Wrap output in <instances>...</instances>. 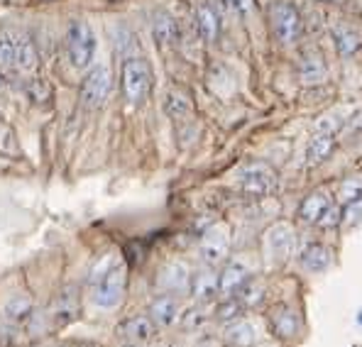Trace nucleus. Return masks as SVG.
<instances>
[{
    "mask_svg": "<svg viewBox=\"0 0 362 347\" xmlns=\"http://www.w3.org/2000/svg\"><path fill=\"white\" fill-rule=\"evenodd\" d=\"M122 95L127 103L140 105L152 90V69L142 57H127L120 73Z\"/></svg>",
    "mask_w": 362,
    "mask_h": 347,
    "instance_id": "1",
    "label": "nucleus"
},
{
    "mask_svg": "<svg viewBox=\"0 0 362 347\" xmlns=\"http://www.w3.org/2000/svg\"><path fill=\"white\" fill-rule=\"evenodd\" d=\"M269 28L281 45H296L303 35L301 13L289 3V0H274L267 10Z\"/></svg>",
    "mask_w": 362,
    "mask_h": 347,
    "instance_id": "2",
    "label": "nucleus"
},
{
    "mask_svg": "<svg viewBox=\"0 0 362 347\" xmlns=\"http://www.w3.org/2000/svg\"><path fill=\"white\" fill-rule=\"evenodd\" d=\"M66 49L69 59L76 69H88L95 57V35L88 23L71 20L66 30Z\"/></svg>",
    "mask_w": 362,
    "mask_h": 347,
    "instance_id": "3",
    "label": "nucleus"
},
{
    "mask_svg": "<svg viewBox=\"0 0 362 347\" xmlns=\"http://www.w3.org/2000/svg\"><path fill=\"white\" fill-rule=\"evenodd\" d=\"M127 286V269L125 264H115L110 271H105L93 284V303L98 308H115L125 296Z\"/></svg>",
    "mask_w": 362,
    "mask_h": 347,
    "instance_id": "4",
    "label": "nucleus"
},
{
    "mask_svg": "<svg viewBox=\"0 0 362 347\" xmlns=\"http://www.w3.org/2000/svg\"><path fill=\"white\" fill-rule=\"evenodd\" d=\"M240 189L252 199H264L276 189V172L262 162L247 164L240 172Z\"/></svg>",
    "mask_w": 362,
    "mask_h": 347,
    "instance_id": "5",
    "label": "nucleus"
},
{
    "mask_svg": "<svg viewBox=\"0 0 362 347\" xmlns=\"http://www.w3.org/2000/svg\"><path fill=\"white\" fill-rule=\"evenodd\" d=\"M113 88V76L108 66H93L81 83V100L86 108H100Z\"/></svg>",
    "mask_w": 362,
    "mask_h": 347,
    "instance_id": "6",
    "label": "nucleus"
},
{
    "mask_svg": "<svg viewBox=\"0 0 362 347\" xmlns=\"http://www.w3.org/2000/svg\"><path fill=\"white\" fill-rule=\"evenodd\" d=\"M199 252L204 261L209 264H218L228 257L230 252V230L226 225H213L209 233L201 237V245H199Z\"/></svg>",
    "mask_w": 362,
    "mask_h": 347,
    "instance_id": "7",
    "label": "nucleus"
},
{
    "mask_svg": "<svg viewBox=\"0 0 362 347\" xmlns=\"http://www.w3.org/2000/svg\"><path fill=\"white\" fill-rule=\"evenodd\" d=\"M76 316H78V291L74 289V286H66V289H62L54 296V301H52L49 320L57 328H62V325L76 320Z\"/></svg>",
    "mask_w": 362,
    "mask_h": 347,
    "instance_id": "8",
    "label": "nucleus"
},
{
    "mask_svg": "<svg viewBox=\"0 0 362 347\" xmlns=\"http://www.w3.org/2000/svg\"><path fill=\"white\" fill-rule=\"evenodd\" d=\"M189 284H191L189 269H186V264H181V261H167V264L157 271V286L167 293L184 291Z\"/></svg>",
    "mask_w": 362,
    "mask_h": 347,
    "instance_id": "9",
    "label": "nucleus"
},
{
    "mask_svg": "<svg viewBox=\"0 0 362 347\" xmlns=\"http://www.w3.org/2000/svg\"><path fill=\"white\" fill-rule=\"evenodd\" d=\"M294 245H296V235L291 230L289 225H284V223H279V225L269 228L267 233V247L272 252V257L284 261L291 257V252H294Z\"/></svg>",
    "mask_w": 362,
    "mask_h": 347,
    "instance_id": "10",
    "label": "nucleus"
},
{
    "mask_svg": "<svg viewBox=\"0 0 362 347\" xmlns=\"http://www.w3.org/2000/svg\"><path fill=\"white\" fill-rule=\"evenodd\" d=\"M269 328L279 340H291L299 333V318L289 306L279 303V306H274L269 311Z\"/></svg>",
    "mask_w": 362,
    "mask_h": 347,
    "instance_id": "11",
    "label": "nucleus"
},
{
    "mask_svg": "<svg viewBox=\"0 0 362 347\" xmlns=\"http://www.w3.org/2000/svg\"><path fill=\"white\" fill-rule=\"evenodd\" d=\"M331 196H328V191H313V194H308L303 203L299 206V220L303 225H318V220L323 218V213L331 208Z\"/></svg>",
    "mask_w": 362,
    "mask_h": 347,
    "instance_id": "12",
    "label": "nucleus"
},
{
    "mask_svg": "<svg viewBox=\"0 0 362 347\" xmlns=\"http://www.w3.org/2000/svg\"><path fill=\"white\" fill-rule=\"evenodd\" d=\"M154 330H157V323L150 316H130L118 325V333L130 343H147L154 338Z\"/></svg>",
    "mask_w": 362,
    "mask_h": 347,
    "instance_id": "13",
    "label": "nucleus"
},
{
    "mask_svg": "<svg viewBox=\"0 0 362 347\" xmlns=\"http://www.w3.org/2000/svg\"><path fill=\"white\" fill-rule=\"evenodd\" d=\"M328 78V64L323 54L318 52H308L299 64V81L303 86H318Z\"/></svg>",
    "mask_w": 362,
    "mask_h": 347,
    "instance_id": "14",
    "label": "nucleus"
},
{
    "mask_svg": "<svg viewBox=\"0 0 362 347\" xmlns=\"http://www.w3.org/2000/svg\"><path fill=\"white\" fill-rule=\"evenodd\" d=\"M189 289H191V296L199 303H211L213 298L221 293V281H218V276L213 274L211 269H201L191 276Z\"/></svg>",
    "mask_w": 362,
    "mask_h": 347,
    "instance_id": "15",
    "label": "nucleus"
},
{
    "mask_svg": "<svg viewBox=\"0 0 362 347\" xmlns=\"http://www.w3.org/2000/svg\"><path fill=\"white\" fill-rule=\"evenodd\" d=\"M150 318L157 325H162V328L174 325V323H177V318H179V301L174 296H169V293L157 296L150 303Z\"/></svg>",
    "mask_w": 362,
    "mask_h": 347,
    "instance_id": "16",
    "label": "nucleus"
},
{
    "mask_svg": "<svg viewBox=\"0 0 362 347\" xmlns=\"http://www.w3.org/2000/svg\"><path fill=\"white\" fill-rule=\"evenodd\" d=\"M299 261H301L303 269H308V271H323V269H328V266H331L333 254H331V249H328L326 245L311 242V245H306V247L301 249Z\"/></svg>",
    "mask_w": 362,
    "mask_h": 347,
    "instance_id": "17",
    "label": "nucleus"
},
{
    "mask_svg": "<svg viewBox=\"0 0 362 347\" xmlns=\"http://www.w3.org/2000/svg\"><path fill=\"white\" fill-rule=\"evenodd\" d=\"M152 37L159 47H172L179 40V25L169 13H157L152 20Z\"/></svg>",
    "mask_w": 362,
    "mask_h": 347,
    "instance_id": "18",
    "label": "nucleus"
},
{
    "mask_svg": "<svg viewBox=\"0 0 362 347\" xmlns=\"http://www.w3.org/2000/svg\"><path fill=\"white\" fill-rule=\"evenodd\" d=\"M247 279H250V274L243 264H238V261H228V264L223 266L221 276H218V281H221V293L223 296H235V293L245 286V281Z\"/></svg>",
    "mask_w": 362,
    "mask_h": 347,
    "instance_id": "19",
    "label": "nucleus"
},
{
    "mask_svg": "<svg viewBox=\"0 0 362 347\" xmlns=\"http://www.w3.org/2000/svg\"><path fill=\"white\" fill-rule=\"evenodd\" d=\"M331 37H333V45H335V49H338V54H343V57L355 54V52H358L360 47H362L360 32L353 30L350 25H343V23L333 25V28H331Z\"/></svg>",
    "mask_w": 362,
    "mask_h": 347,
    "instance_id": "20",
    "label": "nucleus"
},
{
    "mask_svg": "<svg viewBox=\"0 0 362 347\" xmlns=\"http://www.w3.org/2000/svg\"><path fill=\"white\" fill-rule=\"evenodd\" d=\"M164 113L172 117L174 122H181L194 113V103H191V95L181 88H172L164 98Z\"/></svg>",
    "mask_w": 362,
    "mask_h": 347,
    "instance_id": "21",
    "label": "nucleus"
},
{
    "mask_svg": "<svg viewBox=\"0 0 362 347\" xmlns=\"http://www.w3.org/2000/svg\"><path fill=\"white\" fill-rule=\"evenodd\" d=\"M196 30H199L201 40H204L206 45L216 42L218 32H221V20H218V13L211 8L209 3H201L199 8H196Z\"/></svg>",
    "mask_w": 362,
    "mask_h": 347,
    "instance_id": "22",
    "label": "nucleus"
},
{
    "mask_svg": "<svg viewBox=\"0 0 362 347\" xmlns=\"http://www.w3.org/2000/svg\"><path fill=\"white\" fill-rule=\"evenodd\" d=\"M333 149H335V135H333V132H321V130H318L316 135L311 137L308 147H306L308 164H311V167H316V164L326 162V159L333 154Z\"/></svg>",
    "mask_w": 362,
    "mask_h": 347,
    "instance_id": "23",
    "label": "nucleus"
},
{
    "mask_svg": "<svg viewBox=\"0 0 362 347\" xmlns=\"http://www.w3.org/2000/svg\"><path fill=\"white\" fill-rule=\"evenodd\" d=\"M3 313L5 318L10 320V323H28L32 318V313H35V306H32L30 296H13L8 303L3 306Z\"/></svg>",
    "mask_w": 362,
    "mask_h": 347,
    "instance_id": "24",
    "label": "nucleus"
},
{
    "mask_svg": "<svg viewBox=\"0 0 362 347\" xmlns=\"http://www.w3.org/2000/svg\"><path fill=\"white\" fill-rule=\"evenodd\" d=\"M15 69H20V71H25V73H30L37 69V49H35V45H32V40L28 35H20Z\"/></svg>",
    "mask_w": 362,
    "mask_h": 347,
    "instance_id": "25",
    "label": "nucleus"
},
{
    "mask_svg": "<svg viewBox=\"0 0 362 347\" xmlns=\"http://www.w3.org/2000/svg\"><path fill=\"white\" fill-rule=\"evenodd\" d=\"M18 42H20V32H13V30L0 32V66H15Z\"/></svg>",
    "mask_w": 362,
    "mask_h": 347,
    "instance_id": "26",
    "label": "nucleus"
},
{
    "mask_svg": "<svg viewBox=\"0 0 362 347\" xmlns=\"http://www.w3.org/2000/svg\"><path fill=\"white\" fill-rule=\"evenodd\" d=\"M226 340L235 347H250L255 343V328L250 323H235L226 330Z\"/></svg>",
    "mask_w": 362,
    "mask_h": 347,
    "instance_id": "27",
    "label": "nucleus"
},
{
    "mask_svg": "<svg viewBox=\"0 0 362 347\" xmlns=\"http://www.w3.org/2000/svg\"><path fill=\"white\" fill-rule=\"evenodd\" d=\"M243 311H245V306L240 298L226 296V301L216 308V320H221V323H233V320H238L243 316Z\"/></svg>",
    "mask_w": 362,
    "mask_h": 347,
    "instance_id": "28",
    "label": "nucleus"
},
{
    "mask_svg": "<svg viewBox=\"0 0 362 347\" xmlns=\"http://www.w3.org/2000/svg\"><path fill=\"white\" fill-rule=\"evenodd\" d=\"M262 293H264V286L259 284L257 279H247V281H245V286L235 293V296L240 298L245 308H252V306H257V303H259Z\"/></svg>",
    "mask_w": 362,
    "mask_h": 347,
    "instance_id": "29",
    "label": "nucleus"
},
{
    "mask_svg": "<svg viewBox=\"0 0 362 347\" xmlns=\"http://www.w3.org/2000/svg\"><path fill=\"white\" fill-rule=\"evenodd\" d=\"M338 225H343V208L331 203V208H328V211L323 213L321 220H318V228H323V230H331V228H338Z\"/></svg>",
    "mask_w": 362,
    "mask_h": 347,
    "instance_id": "30",
    "label": "nucleus"
},
{
    "mask_svg": "<svg viewBox=\"0 0 362 347\" xmlns=\"http://www.w3.org/2000/svg\"><path fill=\"white\" fill-rule=\"evenodd\" d=\"M362 218V194L358 196V199L348 201L343 208V225H355Z\"/></svg>",
    "mask_w": 362,
    "mask_h": 347,
    "instance_id": "31",
    "label": "nucleus"
},
{
    "mask_svg": "<svg viewBox=\"0 0 362 347\" xmlns=\"http://www.w3.org/2000/svg\"><path fill=\"white\" fill-rule=\"evenodd\" d=\"M181 323H184L186 330H196L206 323V316H204L201 308H189V311L184 313V318H181Z\"/></svg>",
    "mask_w": 362,
    "mask_h": 347,
    "instance_id": "32",
    "label": "nucleus"
},
{
    "mask_svg": "<svg viewBox=\"0 0 362 347\" xmlns=\"http://www.w3.org/2000/svg\"><path fill=\"white\" fill-rule=\"evenodd\" d=\"M226 3H228V8L235 15H240V18H245V15H250L255 10V0H226Z\"/></svg>",
    "mask_w": 362,
    "mask_h": 347,
    "instance_id": "33",
    "label": "nucleus"
},
{
    "mask_svg": "<svg viewBox=\"0 0 362 347\" xmlns=\"http://www.w3.org/2000/svg\"><path fill=\"white\" fill-rule=\"evenodd\" d=\"M360 194H362V181H348V184L340 189V199H343L345 203L358 199Z\"/></svg>",
    "mask_w": 362,
    "mask_h": 347,
    "instance_id": "34",
    "label": "nucleus"
},
{
    "mask_svg": "<svg viewBox=\"0 0 362 347\" xmlns=\"http://www.w3.org/2000/svg\"><path fill=\"white\" fill-rule=\"evenodd\" d=\"M30 93H32V100H45L47 95H49V88L45 86L42 78H37V81L30 83Z\"/></svg>",
    "mask_w": 362,
    "mask_h": 347,
    "instance_id": "35",
    "label": "nucleus"
},
{
    "mask_svg": "<svg viewBox=\"0 0 362 347\" xmlns=\"http://www.w3.org/2000/svg\"><path fill=\"white\" fill-rule=\"evenodd\" d=\"M316 3H328V5H343L345 0H316Z\"/></svg>",
    "mask_w": 362,
    "mask_h": 347,
    "instance_id": "36",
    "label": "nucleus"
},
{
    "mask_svg": "<svg viewBox=\"0 0 362 347\" xmlns=\"http://www.w3.org/2000/svg\"><path fill=\"white\" fill-rule=\"evenodd\" d=\"M5 86V76H3V71H0V88Z\"/></svg>",
    "mask_w": 362,
    "mask_h": 347,
    "instance_id": "37",
    "label": "nucleus"
},
{
    "mask_svg": "<svg viewBox=\"0 0 362 347\" xmlns=\"http://www.w3.org/2000/svg\"><path fill=\"white\" fill-rule=\"evenodd\" d=\"M122 347H137V345H132V343H130V345H122Z\"/></svg>",
    "mask_w": 362,
    "mask_h": 347,
    "instance_id": "38",
    "label": "nucleus"
},
{
    "mask_svg": "<svg viewBox=\"0 0 362 347\" xmlns=\"http://www.w3.org/2000/svg\"><path fill=\"white\" fill-rule=\"evenodd\" d=\"M86 347H93V345H86Z\"/></svg>",
    "mask_w": 362,
    "mask_h": 347,
    "instance_id": "39",
    "label": "nucleus"
}]
</instances>
